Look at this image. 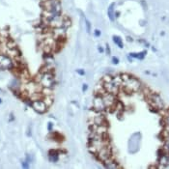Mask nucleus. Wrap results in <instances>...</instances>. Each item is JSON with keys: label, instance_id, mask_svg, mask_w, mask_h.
Listing matches in <instances>:
<instances>
[{"label": "nucleus", "instance_id": "f257e3e1", "mask_svg": "<svg viewBox=\"0 0 169 169\" xmlns=\"http://www.w3.org/2000/svg\"><path fill=\"white\" fill-rule=\"evenodd\" d=\"M122 87L124 88V91H125L126 93L132 94V93H136V92L140 91L142 89V84L136 78L130 75L129 78L123 82Z\"/></svg>", "mask_w": 169, "mask_h": 169}, {"label": "nucleus", "instance_id": "f03ea898", "mask_svg": "<svg viewBox=\"0 0 169 169\" xmlns=\"http://www.w3.org/2000/svg\"><path fill=\"white\" fill-rule=\"evenodd\" d=\"M36 82L40 83L43 87L53 88L56 83L55 75L53 72L48 73H40L36 78Z\"/></svg>", "mask_w": 169, "mask_h": 169}, {"label": "nucleus", "instance_id": "7ed1b4c3", "mask_svg": "<svg viewBox=\"0 0 169 169\" xmlns=\"http://www.w3.org/2000/svg\"><path fill=\"white\" fill-rule=\"evenodd\" d=\"M42 6L44 11L56 15H61L62 6L60 0H43Z\"/></svg>", "mask_w": 169, "mask_h": 169}, {"label": "nucleus", "instance_id": "20e7f679", "mask_svg": "<svg viewBox=\"0 0 169 169\" xmlns=\"http://www.w3.org/2000/svg\"><path fill=\"white\" fill-rule=\"evenodd\" d=\"M148 103L153 109L156 110H162L164 108V102L161 97L157 93L148 94Z\"/></svg>", "mask_w": 169, "mask_h": 169}, {"label": "nucleus", "instance_id": "39448f33", "mask_svg": "<svg viewBox=\"0 0 169 169\" xmlns=\"http://www.w3.org/2000/svg\"><path fill=\"white\" fill-rule=\"evenodd\" d=\"M140 141H141V133L140 132H135L130 136L127 142V150H129L130 154H135L138 152L139 146H140Z\"/></svg>", "mask_w": 169, "mask_h": 169}, {"label": "nucleus", "instance_id": "423d86ee", "mask_svg": "<svg viewBox=\"0 0 169 169\" xmlns=\"http://www.w3.org/2000/svg\"><path fill=\"white\" fill-rule=\"evenodd\" d=\"M97 159H99L100 161H105L106 159H108L109 158L112 157V148L110 146V144H106L103 147H102L99 150V152L96 154Z\"/></svg>", "mask_w": 169, "mask_h": 169}, {"label": "nucleus", "instance_id": "0eeeda50", "mask_svg": "<svg viewBox=\"0 0 169 169\" xmlns=\"http://www.w3.org/2000/svg\"><path fill=\"white\" fill-rule=\"evenodd\" d=\"M93 109L96 112H102V113L107 109L102 95H95L93 100Z\"/></svg>", "mask_w": 169, "mask_h": 169}, {"label": "nucleus", "instance_id": "6e6552de", "mask_svg": "<svg viewBox=\"0 0 169 169\" xmlns=\"http://www.w3.org/2000/svg\"><path fill=\"white\" fill-rule=\"evenodd\" d=\"M15 63L10 56H6L4 54H0V70H13Z\"/></svg>", "mask_w": 169, "mask_h": 169}, {"label": "nucleus", "instance_id": "1a4fd4ad", "mask_svg": "<svg viewBox=\"0 0 169 169\" xmlns=\"http://www.w3.org/2000/svg\"><path fill=\"white\" fill-rule=\"evenodd\" d=\"M31 107L33 108L36 112H38L39 114H44L47 111L48 106L46 105V103L44 102L43 99H39V100H32Z\"/></svg>", "mask_w": 169, "mask_h": 169}, {"label": "nucleus", "instance_id": "9d476101", "mask_svg": "<svg viewBox=\"0 0 169 169\" xmlns=\"http://www.w3.org/2000/svg\"><path fill=\"white\" fill-rule=\"evenodd\" d=\"M103 102H105V106H106V108L107 109H109V108L112 109L117 103L116 95L111 94V93H107V92H105V93L103 95Z\"/></svg>", "mask_w": 169, "mask_h": 169}, {"label": "nucleus", "instance_id": "9b49d317", "mask_svg": "<svg viewBox=\"0 0 169 169\" xmlns=\"http://www.w3.org/2000/svg\"><path fill=\"white\" fill-rule=\"evenodd\" d=\"M103 88H105V92H107V93L118 95V93H119V91H120V87L115 84L113 80L108 81V82H103Z\"/></svg>", "mask_w": 169, "mask_h": 169}, {"label": "nucleus", "instance_id": "f8f14e48", "mask_svg": "<svg viewBox=\"0 0 169 169\" xmlns=\"http://www.w3.org/2000/svg\"><path fill=\"white\" fill-rule=\"evenodd\" d=\"M103 166L108 169H119L121 168L119 162H118L116 159H115L113 157L109 158L108 159H106L105 161H103Z\"/></svg>", "mask_w": 169, "mask_h": 169}, {"label": "nucleus", "instance_id": "ddd939ff", "mask_svg": "<svg viewBox=\"0 0 169 169\" xmlns=\"http://www.w3.org/2000/svg\"><path fill=\"white\" fill-rule=\"evenodd\" d=\"M64 151L62 150H56V149H51L48 151V159L49 161L53 162V163H55V162L58 161L59 159V156H60V154L63 153Z\"/></svg>", "mask_w": 169, "mask_h": 169}, {"label": "nucleus", "instance_id": "4468645a", "mask_svg": "<svg viewBox=\"0 0 169 169\" xmlns=\"http://www.w3.org/2000/svg\"><path fill=\"white\" fill-rule=\"evenodd\" d=\"M107 16H108V19L110 21L113 22L115 20V3H111L110 5L108 6V9H107Z\"/></svg>", "mask_w": 169, "mask_h": 169}, {"label": "nucleus", "instance_id": "2eb2a0df", "mask_svg": "<svg viewBox=\"0 0 169 169\" xmlns=\"http://www.w3.org/2000/svg\"><path fill=\"white\" fill-rule=\"evenodd\" d=\"M147 54V51H141V52H130L129 56L132 58H135V59H138V60H142V59L145 58V56Z\"/></svg>", "mask_w": 169, "mask_h": 169}, {"label": "nucleus", "instance_id": "dca6fc26", "mask_svg": "<svg viewBox=\"0 0 169 169\" xmlns=\"http://www.w3.org/2000/svg\"><path fill=\"white\" fill-rule=\"evenodd\" d=\"M94 92H95V95H102V96L105 93V88H103V81L100 82V83L97 84L96 86H95Z\"/></svg>", "mask_w": 169, "mask_h": 169}, {"label": "nucleus", "instance_id": "f3484780", "mask_svg": "<svg viewBox=\"0 0 169 169\" xmlns=\"http://www.w3.org/2000/svg\"><path fill=\"white\" fill-rule=\"evenodd\" d=\"M112 39H113V42L114 44H116V46L119 47V48H123L124 47V43H123V40H122V38H121L120 36H113L112 37Z\"/></svg>", "mask_w": 169, "mask_h": 169}, {"label": "nucleus", "instance_id": "a211bd4d", "mask_svg": "<svg viewBox=\"0 0 169 169\" xmlns=\"http://www.w3.org/2000/svg\"><path fill=\"white\" fill-rule=\"evenodd\" d=\"M43 100L46 103V105L49 107V106L53 103V95H51V96H44Z\"/></svg>", "mask_w": 169, "mask_h": 169}, {"label": "nucleus", "instance_id": "6ab92c4d", "mask_svg": "<svg viewBox=\"0 0 169 169\" xmlns=\"http://www.w3.org/2000/svg\"><path fill=\"white\" fill-rule=\"evenodd\" d=\"M51 135H52V139L54 141H58V142H62L63 141V139L64 137L62 136L60 133L57 132H51Z\"/></svg>", "mask_w": 169, "mask_h": 169}, {"label": "nucleus", "instance_id": "aec40b11", "mask_svg": "<svg viewBox=\"0 0 169 169\" xmlns=\"http://www.w3.org/2000/svg\"><path fill=\"white\" fill-rule=\"evenodd\" d=\"M42 93H43L44 96H51V95H53V90H52V88L43 87Z\"/></svg>", "mask_w": 169, "mask_h": 169}, {"label": "nucleus", "instance_id": "412c9836", "mask_svg": "<svg viewBox=\"0 0 169 169\" xmlns=\"http://www.w3.org/2000/svg\"><path fill=\"white\" fill-rule=\"evenodd\" d=\"M84 21H85V28H86V32H87L88 34H90V33H91V31H92V24H91L90 20H89L88 19H86V17H85Z\"/></svg>", "mask_w": 169, "mask_h": 169}, {"label": "nucleus", "instance_id": "4be33fe9", "mask_svg": "<svg viewBox=\"0 0 169 169\" xmlns=\"http://www.w3.org/2000/svg\"><path fill=\"white\" fill-rule=\"evenodd\" d=\"M21 167L22 168H25V169L29 168V167H30V162L27 161L26 159H25V161H21Z\"/></svg>", "mask_w": 169, "mask_h": 169}, {"label": "nucleus", "instance_id": "5701e85b", "mask_svg": "<svg viewBox=\"0 0 169 169\" xmlns=\"http://www.w3.org/2000/svg\"><path fill=\"white\" fill-rule=\"evenodd\" d=\"M163 122H164L165 127H169V113H166V115H164Z\"/></svg>", "mask_w": 169, "mask_h": 169}, {"label": "nucleus", "instance_id": "b1692460", "mask_svg": "<svg viewBox=\"0 0 169 169\" xmlns=\"http://www.w3.org/2000/svg\"><path fill=\"white\" fill-rule=\"evenodd\" d=\"M112 78H113V76L111 75H105L103 78V82H108V81H111Z\"/></svg>", "mask_w": 169, "mask_h": 169}, {"label": "nucleus", "instance_id": "393cba45", "mask_svg": "<svg viewBox=\"0 0 169 169\" xmlns=\"http://www.w3.org/2000/svg\"><path fill=\"white\" fill-rule=\"evenodd\" d=\"M25 159L27 161H29L30 163H32V162L34 161V158L32 157L31 155H28V154H26V156H25Z\"/></svg>", "mask_w": 169, "mask_h": 169}, {"label": "nucleus", "instance_id": "a878e982", "mask_svg": "<svg viewBox=\"0 0 169 169\" xmlns=\"http://www.w3.org/2000/svg\"><path fill=\"white\" fill-rule=\"evenodd\" d=\"M94 35L96 37H100V35H102V32H100V30H99V29H96V30L94 31Z\"/></svg>", "mask_w": 169, "mask_h": 169}, {"label": "nucleus", "instance_id": "bb28decb", "mask_svg": "<svg viewBox=\"0 0 169 169\" xmlns=\"http://www.w3.org/2000/svg\"><path fill=\"white\" fill-rule=\"evenodd\" d=\"M76 73H78V75H85V72H84L83 69H78V70H76Z\"/></svg>", "mask_w": 169, "mask_h": 169}, {"label": "nucleus", "instance_id": "cd10ccee", "mask_svg": "<svg viewBox=\"0 0 169 169\" xmlns=\"http://www.w3.org/2000/svg\"><path fill=\"white\" fill-rule=\"evenodd\" d=\"M112 63L115 64V65H117V64H119V59H118L117 57H112Z\"/></svg>", "mask_w": 169, "mask_h": 169}, {"label": "nucleus", "instance_id": "c85d7f7f", "mask_svg": "<svg viewBox=\"0 0 169 169\" xmlns=\"http://www.w3.org/2000/svg\"><path fill=\"white\" fill-rule=\"evenodd\" d=\"M52 127H53V124L51 122H48V124H47V130H48V132H51Z\"/></svg>", "mask_w": 169, "mask_h": 169}, {"label": "nucleus", "instance_id": "c756f323", "mask_svg": "<svg viewBox=\"0 0 169 169\" xmlns=\"http://www.w3.org/2000/svg\"><path fill=\"white\" fill-rule=\"evenodd\" d=\"M88 90V84H86V83H84L83 85H82V92H86Z\"/></svg>", "mask_w": 169, "mask_h": 169}, {"label": "nucleus", "instance_id": "7c9ffc66", "mask_svg": "<svg viewBox=\"0 0 169 169\" xmlns=\"http://www.w3.org/2000/svg\"><path fill=\"white\" fill-rule=\"evenodd\" d=\"M31 135H32V133H31V127H29L28 130H27V136H28V137H30Z\"/></svg>", "mask_w": 169, "mask_h": 169}, {"label": "nucleus", "instance_id": "2f4dec72", "mask_svg": "<svg viewBox=\"0 0 169 169\" xmlns=\"http://www.w3.org/2000/svg\"><path fill=\"white\" fill-rule=\"evenodd\" d=\"M14 120H15L14 114H13V113H11V114H10V118H9V121H10V122H13Z\"/></svg>", "mask_w": 169, "mask_h": 169}, {"label": "nucleus", "instance_id": "473e14b6", "mask_svg": "<svg viewBox=\"0 0 169 169\" xmlns=\"http://www.w3.org/2000/svg\"><path fill=\"white\" fill-rule=\"evenodd\" d=\"M106 53L107 54L110 53V46H109V44H106Z\"/></svg>", "mask_w": 169, "mask_h": 169}, {"label": "nucleus", "instance_id": "72a5a7b5", "mask_svg": "<svg viewBox=\"0 0 169 169\" xmlns=\"http://www.w3.org/2000/svg\"><path fill=\"white\" fill-rule=\"evenodd\" d=\"M98 50H99V52L100 53H102L105 51V49H103V46H99V48H98Z\"/></svg>", "mask_w": 169, "mask_h": 169}, {"label": "nucleus", "instance_id": "f704fd0d", "mask_svg": "<svg viewBox=\"0 0 169 169\" xmlns=\"http://www.w3.org/2000/svg\"><path fill=\"white\" fill-rule=\"evenodd\" d=\"M127 41H129V42H132V41H133V39H132L130 37H127Z\"/></svg>", "mask_w": 169, "mask_h": 169}, {"label": "nucleus", "instance_id": "c9c22d12", "mask_svg": "<svg viewBox=\"0 0 169 169\" xmlns=\"http://www.w3.org/2000/svg\"><path fill=\"white\" fill-rule=\"evenodd\" d=\"M1 103H2V99L0 98V105H1Z\"/></svg>", "mask_w": 169, "mask_h": 169}]
</instances>
